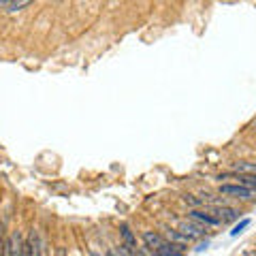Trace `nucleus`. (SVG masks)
Here are the masks:
<instances>
[{
    "mask_svg": "<svg viewBox=\"0 0 256 256\" xmlns=\"http://www.w3.org/2000/svg\"><path fill=\"white\" fill-rule=\"evenodd\" d=\"M120 235H122V242H124V250L128 252V254H134L137 252V237L132 235V230H130V226L128 224H122L120 226Z\"/></svg>",
    "mask_w": 256,
    "mask_h": 256,
    "instance_id": "obj_7",
    "label": "nucleus"
},
{
    "mask_svg": "<svg viewBox=\"0 0 256 256\" xmlns=\"http://www.w3.org/2000/svg\"><path fill=\"white\" fill-rule=\"evenodd\" d=\"M24 244H26V239L22 237L20 230H15V233H13L11 237H6V244H4V256H22Z\"/></svg>",
    "mask_w": 256,
    "mask_h": 256,
    "instance_id": "obj_4",
    "label": "nucleus"
},
{
    "mask_svg": "<svg viewBox=\"0 0 256 256\" xmlns=\"http://www.w3.org/2000/svg\"><path fill=\"white\" fill-rule=\"evenodd\" d=\"M218 192L224 198H239V201H254L256 190L244 186V184H220Z\"/></svg>",
    "mask_w": 256,
    "mask_h": 256,
    "instance_id": "obj_1",
    "label": "nucleus"
},
{
    "mask_svg": "<svg viewBox=\"0 0 256 256\" xmlns=\"http://www.w3.org/2000/svg\"><path fill=\"white\" fill-rule=\"evenodd\" d=\"M4 244H6V233H4V222H0V256H4Z\"/></svg>",
    "mask_w": 256,
    "mask_h": 256,
    "instance_id": "obj_14",
    "label": "nucleus"
},
{
    "mask_svg": "<svg viewBox=\"0 0 256 256\" xmlns=\"http://www.w3.org/2000/svg\"><path fill=\"white\" fill-rule=\"evenodd\" d=\"M22 256H34V250H32V244H30V239H26V244H24Z\"/></svg>",
    "mask_w": 256,
    "mask_h": 256,
    "instance_id": "obj_15",
    "label": "nucleus"
},
{
    "mask_svg": "<svg viewBox=\"0 0 256 256\" xmlns=\"http://www.w3.org/2000/svg\"><path fill=\"white\" fill-rule=\"evenodd\" d=\"M107 256H128V252H124V248H120V250H116V248H111Z\"/></svg>",
    "mask_w": 256,
    "mask_h": 256,
    "instance_id": "obj_16",
    "label": "nucleus"
},
{
    "mask_svg": "<svg viewBox=\"0 0 256 256\" xmlns=\"http://www.w3.org/2000/svg\"><path fill=\"white\" fill-rule=\"evenodd\" d=\"M30 2L28 0H18V2H9V0H0V9H4V11H22V9H26Z\"/></svg>",
    "mask_w": 256,
    "mask_h": 256,
    "instance_id": "obj_10",
    "label": "nucleus"
},
{
    "mask_svg": "<svg viewBox=\"0 0 256 256\" xmlns=\"http://www.w3.org/2000/svg\"><path fill=\"white\" fill-rule=\"evenodd\" d=\"M212 214L218 218L222 224H228V222H235L239 216H242V212L235 210V207H230V205H220V207H216V210H212Z\"/></svg>",
    "mask_w": 256,
    "mask_h": 256,
    "instance_id": "obj_5",
    "label": "nucleus"
},
{
    "mask_svg": "<svg viewBox=\"0 0 256 256\" xmlns=\"http://www.w3.org/2000/svg\"><path fill=\"white\" fill-rule=\"evenodd\" d=\"M178 230H180L184 237H188L190 242H196V239H201V237L205 235V228L201 226V224L192 222V220H182V222H178Z\"/></svg>",
    "mask_w": 256,
    "mask_h": 256,
    "instance_id": "obj_2",
    "label": "nucleus"
},
{
    "mask_svg": "<svg viewBox=\"0 0 256 256\" xmlns=\"http://www.w3.org/2000/svg\"><path fill=\"white\" fill-rule=\"evenodd\" d=\"M250 226V220H242L237 224V226H233V230H230V237H237L239 233H244V228Z\"/></svg>",
    "mask_w": 256,
    "mask_h": 256,
    "instance_id": "obj_13",
    "label": "nucleus"
},
{
    "mask_svg": "<svg viewBox=\"0 0 256 256\" xmlns=\"http://www.w3.org/2000/svg\"><path fill=\"white\" fill-rule=\"evenodd\" d=\"M228 178L237 180V184H244V186L256 190V175H242V173H235V171H228V173L218 175V180H220V182H222V180H228Z\"/></svg>",
    "mask_w": 256,
    "mask_h": 256,
    "instance_id": "obj_9",
    "label": "nucleus"
},
{
    "mask_svg": "<svg viewBox=\"0 0 256 256\" xmlns=\"http://www.w3.org/2000/svg\"><path fill=\"white\" fill-rule=\"evenodd\" d=\"M184 203L192 205L194 210H201V205H205V203H203V198H196V196H192V194H186V196H184Z\"/></svg>",
    "mask_w": 256,
    "mask_h": 256,
    "instance_id": "obj_12",
    "label": "nucleus"
},
{
    "mask_svg": "<svg viewBox=\"0 0 256 256\" xmlns=\"http://www.w3.org/2000/svg\"><path fill=\"white\" fill-rule=\"evenodd\" d=\"M128 256H134V254H128Z\"/></svg>",
    "mask_w": 256,
    "mask_h": 256,
    "instance_id": "obj_17",
    "label": "nucleus"
},
{
    "mask_svg": "<svg viewBox=\"0 0 256 256\" xmlns=\"http://www.w3.org/2000/svg\"><path fill=\"white\" fill-rule=\"evenodd\" d=\"M141 239H143V244H146V248H150V250H160L162 244L166 242V239L162 237V233H158V230H143Z\"/></svg>",
    "mask_w": 256,
    "mask_h": 256,
    "instance_id": "obj_6",
    "label": "nucleus"
},
{
    "mask_svg": "<svg viewBox=\"0 0 256 256\" xmlns=\"http://www.w3.org/2000/svg\"><path fill=\"white\" fill-rule=\"evenodd\" d=\"M188 216H190L192 222L201 224V226H220V224H222L212 212H207V210H190Z\"/></svg>",
    "mask_w": 256,
    "mask_h": 256,
    "instance_id": "obj_3",
    "label": "nucleus"
},
{
    "mask_svg": "<svg viewBox=\"0 0 256 256\" xmlns=\"http://www.w3.org/2000/svg\"><path fill=\"white\" fill-rule=\"evenodd\" d=\"M235 173H242V175H256V164L254 162H237L233 166Z\"/></svg>",
    "mask_w": 256,
    "mask_h": 256,
    "instance_id": "obj_11",
    "label": "nucleus"
},
{
    "mask_svg": "<svg viewBox=\"0 0 256 256\" xmlns=\"http://www.w3.org/2000/svg\"><path fill=\"white\" fill-rule=\"evenodd\" d=\"M162 237L166 239V242H171L175 246H182V248H186L190 244V239L188 237H184L178 228H173V226H162Z\"/></svg>",
    "mask_w": 256,
    "mask_h": 256,
    "instance_id": "obj_8",
    "label": "nucleus"
},
{
    "mask_svg": "<svg viewBox=\"0 0 256 256\" xmlns=\"http://www.w3.org/2000/svg\"><path fill=\"white\" fill-rule=\"evenodd\" d=\"M254 254H256V252H254Z\"/></svg>",
    "mask_w": 256,
    "mask_h": 256,
    "instance_id": "obj_18",
    "label": "nucleus"
}]
</instances>
